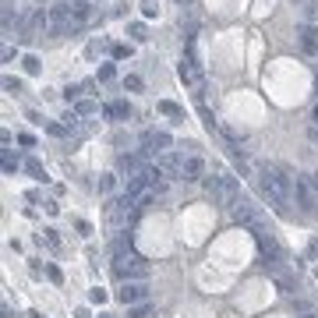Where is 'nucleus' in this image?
<instances>
[{
	"instance_id": "obj_1",
	"label": "nucleus",
	"mask_w": 318,
	"mask_h": 318,
	"mask_svg": "<svg viewBox=\"0 0 318 318\" xmlns=\"http://www.w3.org/2000/svg\"><path fill=\"white\" fill-rule=\"evenodd\" d=\"M254 180H258V191H262V198L269 202V209L279 212V216H290L294 180H297V177L286 170V166H279V163H258Z\"/></svg>"
},
{
	"instance_id": "obj_2",
	"label": "nucleus",
	"mask_w": 318,
	"mask_h": 318,
	"mask_svg": "<svg viewBox=\"0 0 318 318\" xmlns=\"http://www.w3.org/2000/svg\"><path fill=\"white\" fill-rule=\"evenodd\" d=\"M202 184H205V194H209V202L216 209H233L240 198H244L237 177H230V173H205Z\"/></svg>"
},
{
	"instance_id": "obj_3",
	"label": "nucleus",
	"mask_w": 318,
	"mask_h": 318,
	"mask_svg": "<svg viewBox=\"0 0 318 318\" xmlns=\"http://www.w3.org/2000/svg\"><path fill=\"white\" fill-rule=\"evenodd\" d=\"M148 272H152V269H148V262L142 258V254H117V258H113V276L120 283H127V279L145 283Z\"/></svg>"
},
{
	"instance_id": "obj_4",
	"label": "nucleus",
	"mask_w": 318,
	"mask_h": 318,
	"mask_svg": "<svg viewBox=\"0 0 318 318\" xmlns=\"http://www.w3.org/2000/svg\"><path fill=\"white\" fill-rule=\"evenodd\" d=\"M262 269L272 276V283H276V290H279V294H286V297L297 294V272L286 265L283 258H262Z\"/></svg>"
},
{
	"instance_id": "obj_5",
	"label": "nucleus",
	"mask_w": 318,
	"mask_h": 318,
	"mask_svg": "<svg viewBox=\"0 0 318 318\" xmlns=\"http://www.w3.org/2000/svg\"><path fill=\"white\" fill-rule=\"evenodd\" d=\"M177 74H180V82H184L188 88H194V96H205V71H202V64H198V57H184V60H180V64H177Z\"/></svg>"
},
{
	"instance_id": "obj_6",
	"label": "nucleus",
	"mask_w": 318,
	"mask_h": 318,
	"mask_svg": "<svg viewBox=\"0 0 318 318\" xmlns=\"http://www.w3.org/2000/svg\"><path fill=\"white\" fill-rule=\"evenodd\" d=\"M230 216H233V223H237V226H244V230H254V226H262V223H265L262 205H254L251 198H240V202L230 209Z\"/></svg>"
},
{
	"instance_id": "obj_7",
	"label": "nucleus",
	"mask_w": 318,
	"mask_h": 318,
	"mask_svg": "<svg viewBox=\"0 0 318 318\" xmlns=\"http://www.w3.org/2000/svg\"><path fill=\"white\" fill-rule=\"evenodd\" d=\"M254 244H258V251H262V258H283V240L276 237V230H272L269 223H262V226H254Z\"/></svg>"
},
{
	"instance_id": "obj_8",
	"label": "nucleus",
	"mask_w": 318,
	"mask_h": 318,
	"mask_svg": "<svg viewBox=\"0 0 318 318\" xmlns=\"http://www.w3.org/2000/svg\"><path fill=\"white\" fill-rule=\"evenodd\" d=\"M170 148H173L170 131H159V127H145L142 131V152L145 156H163V152H170Z\"/></svg>"
},
{
	"instance_id": "obj_9",
	"label": "nucleus",
	"mask_w": 318,
	"mask_h": 318,
	"mask_svg": "<svg viewBox=\"0 0 318 318\" xmlns=\"http://www.w3.org/2000/svg\"><path fill=\"white\" fill-rule=\"evenodd\" d=\"M294 198H297V205H300L304 216H318V194L311 191L308 177H297V180H294Z\"/></svg>"
},
{
	"instance_id": "obj_10",
	"label": "nucleus",
	"mask_w": 318,
	"mask_h": 318,
	"mask_svg": "<svg viewBox=\"0 0 318 318\" xmlns=\"http://www.w3.org/2000/svg\"><path fill=\"white\" fill-rule=\"evenodd\" d=\"M50 32L53 36L74 32V25H71V0H60V4L50 7Z\"/></svg>"
},
{
	"instance_id": "obj_11",
	"label": "nucleus",
	"mask_w": 318,
	"mask_h": 318,
	"mask_svg": "<svg viewBox=\"0 0 318 318\" xmlns=\"http://www.w3.org/2000/svg\"><path fill=\"white\" fill-rule=\"evenodd\" d=\"M117 300L120 304H145L148 300V286L145 283H138V279H127V283H120V290H117Z\"/></svg>"
},
{
	"instance_id": "obj_12",
	"label": "nucleus",
	"mask_w": 318,
	"mask_h": 318,
	"mask_svg": "<svg viewBox=\"0 0 318 318\" xmlns=\"http://www.w3.org/2000/svg\"><path fill=\"white\" fill-rule=\"evenodd\" d=\"M184 159H188L184 152H173V148H170V152L156 156V166H159V170L170 177V180H180V173H184Z\"/></svg>"
},
{
	"instance_id": "obj_13",
	"label": "nucleus",
	"mask_w": 318,
	"mask_h": 318,
	"mask_svg": "<svg viewBox=\"0 0 318 318\" xmlns=\"http://www.w3.org/2000/svg\"><path fill=\"white\" fill-rule=\"evenodd\" d=\"M297 46H300V53L318 57V25H311V21L297 25Z\"/></svg>"
},
{
	"instance_id": "obj_14",
	"label": "nucleus",
	"mask_w": 318,
	"mask_h": 318,
	"mask_svg": "<svg viewBox=\"0 0 318 318\" xmlns=\"http://www.w3.org/2000/svg\"><path fill=\"white\" fill-rule=\"evenodd\" d=\"M46 28H50V11L46 7H36L32 14H28V21H25L21 32H25V39H39Z\"/></svg>"
},
{
	"instance_id": "obj_15",
	"label": "nucleus",
	"mask_w": 318,
	"mask_h": 318,
	"mask_svg": "<svg viewBox=\"0 0 318 318\" xmlns=\"http://www.w3.org/2000/svg\"><path fill=\"white\" fill-rule=\"evenodd\" d=\"M117 170H124L127 177L142 173V170H145V152H120V156H117Z\"/></svg>"
},
{
	"instance_id": "obj_16",
	"label": "nucleus",
	"mask_w": 318,
	"mask_h": 318,
	"mask_svg": "<svg viewBox=\"0 0 318 318\" xmlns=\"http://www.w3.org/2000/svg\"><path fill=\"white\" fill-rule=\"evenodd\" d=\"M88 21H92V4H88V0H71V25H74V32L85 28Z\"/></svg>"
},
{
	"instance_id": "obj_17",
	"label": "nucleus",
	"mask_w": 318,
	"mask_h": 318,
	"mask_svg": "<svg viewBox=\"0 0 318 318\" xmlns=\"http://www.w3.org/2000/svg\"><path fill=\"white\" fill-rule=\"evenodd\" d=\"M184 184H194V180H205V159L202 156H188L184 159V173H180Z\"/></svg>"
},
{
	"instance_id": "obj_18",
	"label": "nucleus",
	"mask_w": 318,
	"mask_h": 318,
	"mask_svg": "<svg viewBox=\"0 0 318 318\" xmlns=\"http://www.w3.org/2000/svg\"><path fill=\"white\" fill-rule=\"evenodd\" d=\"M103 113L110 117V120H127L134 110H131V103H127V99H113V103H106V106H103Z\"/></svg>"
},
{
	"instance_id": "obj_19",
	"label": "nucleus",
	"mask_w": 318,
	"mask_h": 318,
	"mask_svg": "<svg viewBox=\"0 0 318 318\" xmlns=\"http://www.w3.org/2000/svg\"><path fill=\"white\" fill-rule=\"evenodd\" d=\"M156 110H159L163 117H170L173 124H184V106H177L173 99H159V103H156Z\"/></svg>"
},
{
	"instance_id": "obj_20",
	"label": "nucleus",
	"mask_w": 318,
	"mask_h": 318,
	"mask_svg": "<svg viewBox=\"0 0 318 318\" xmlns=\"http://www.w3.org/2000/svg\"><path fill=\"white\" fill-rule=\"evenodd\" d=\"M230 159H233V166H237V170L244 173V177H254V173H258V166H254L244 152H240V148H230Z\"/></svg>"
},
{
	"instance_id": "obj_21",
	"label": "nucleus",
	"mask_w": 318,
	"mask_h": 318,
	"mask_svg": "<svg viewBox=\"0 0 318 318\" xmlns=\"http://www.w3.org/2000/svg\"><path fill=\"white\" fill-rule=\"evenodd\" d=\"M71 110L78 113V117H96V113H99V103H96V99H78Z\"/></svg>"
},
{
	"instance_id": "obj_22",
	"label": "nucleus",
	"mask_w": 318,
	"mask_h": 318,
	"mask_svg": "<svg viewBox=\"0 0 318 318\" xmlns=\"http://www.w3.org/2000/svg\"><path fill=\"white\" fill-rule=\"evenodd\" d=\"M14 28H18V14H14V4L7 0L4 4V36H14Z\"/></svg>"
},
{
	"instance_id": "obj_23",
	"label": "nucleus",
	"mask_w": 318,
	"mask_h": 318,
	"mask_svg": "<svg viewBox=\"0 0 318 318\" xmlns=\"http://www.w3.org/2000/svg\"><path fill=\"white\" fill-rule=\"evenodd\" d=\"M25 173H28V177H36V180H42V184H46V180H50V177H46V170H42V163H39V159H25Z\"/></svg>"
},
{
	"instance_id": "obj_24",
	"label": "nucleus",
	"mask_w": 318,
	"mask_h": 318,
	"mask_svg": "<svg viewBox=\"0 0 318 318\" xmlns=\"http://www.w3.org/2000/svg\"><path fill=\"white\" fill-rule=\"evenodd\" d=\"M18 170H21V163H18V156H14L11 148H4V173H7V177H14Z\"/></svg>"
},
{
	"instance_id": "obj_25",
	"label": "nucleus",
	"mask_w": 318,
	"mask_h": 318,
	"mask_svg": "<svg viewBox=\"0 0 318 318\" xmlns=\"http://www.w3.org/2000/svg\"><path fill=\"white\" fill-rule=\"evenodd\" d=\"M127 36H131L134 42H145V39H148V28H145L142 21H131V25H127Z\"/></svg>"
},
{
	"instance_id": "obj_26",
	"label": "nucleus",
	"mask_w": 318,
	"mask_h": 318,
	"mask_svg": "<svg viewBox=\"0 0 318 318\" xmlns=\"http://www.w3.org/2000/svg\"><path fill=\"white\" fill-rule=\"evenodd\" d=\"M113 254H134V251H131V233L113 240Z\"/></svg>"
},
{
	"instance_id": "obj_27",
	"label": "nucleus",
	"mask_w": 318,
	"mask_h": 318,
	"mask_svg": "<svg viewBox=\"0 0 318 318\" xmlns=\"http://www.w3.org/2000/svg\"><path fill=\"white\" fill-rule=\"evenodd\" d=\"M304 21L318 25V0H308V4H304Z\"/></svg>"
},
{
	"instance_id": "obj_28",
	"label": "nucleus",
	"mask_w": 318,
	"mask_h": 318,
	"mask_svg": "<svg viewBox=\"0 0 318 318\" xmlns=\"http://www.w3.org/2000/svg\"><path fill=\"white\" fill-rule=\"evenodd\" d=\"M21 64H25V71H28V74H39V67H42V60H39L36 53H28V57L21 60Z\"/></svg>"
},
{
	"instance_id": "obj_29",
	"label": "nucleus",
	"mask_w": 318,
	"mask_h": 318,
	"mask_svg": "<svg viewBox=\"0 0 318 318\" xmlns=\"http://www.w3.org/2000/svg\"><path fill=\"white\" fill-rule=\"evenodd\" d=\"M64 127H67V131H78V127H82V117L74 113V110H67V113H64Z\"/></svg>"
},
{
	"instance_id": "obj_30",
	"label": "nucleus",
	"mask_w": 318,
	"mask_h": 318,
	"mask_svg": "<svg viewBox=\"0 0 318 318\" xmlns=\"http://www.w3.org/2000/svg\"><path fill=\"white\" fill-rule=\"evenodd\" d=\"M142 78H138V74H127V78H124V88H127V92H142Z\"/></svg>"
},
{
	"instance_id": "obj_31",
	"label": "nucleus",
	"mask_w": 318,
	"mask_h": 318,
	"mask_svg": "<svg viewBox=\"0 0 318 318\" xmlns=\"http://www.w3.org/2000/svg\"><path fill=\"white\" fill-rule=\"evenodd\" d=\"M127 318H148V304H131L127 308Z\"/></svg>"
},
{
	"instance_id": "obj_32",
	"label": "nucleus",
	"mask_w": 318,
	"mask_h": 318,
	"mask_svg": "<svg viewBox=\"0 0 318 318\" xmlns=\"http://www.w3.org/2000/svg\"><path fill=\"white\" fill-rule=\"evenodd\" d=\"M113 78H117V67L113 64H103L99 67V82H113Z\"/></svg>"
},
{
	"instance_id": "obj_33",
	"label": "nucleus",
	"mask_w": 318,
	"mask_h": 318,
	"mask_svg": "<svg viewBox=\"0 0 318 318\" xmlns=\"http://www.w3.org/2000/svg\"><path fill=\"white\" fill-rule=\"evenodd\" d=\"M113 188H117V177L113 173H103L99 177V191H113Z\"/></svg>"
},
{
	"instance_id": "obj_34",
	"label": "nucleus",
	"mask_w": 318,
	"mask_h": 318,
	"mask_svg": "<svg viewBox=\"0 0 318 318\" xmlns=\"http://www.w3.org/2000/svg\"><path fill=\"white\" fill-rule=\"evenodd\" d=\"M110 53H113L117 60H124V57H131V42H117V46H113Z\"/></svg>"
},
{
	"instance_id": "obj_35",
	"label": "nucleus",
	"mask_w": 318,
	"mask_h": 318,
	"mask_svg": "<svg viewBox=\"0 0 318 318\" xmlns=\"http://www.w3.org/2000/svg\"><path fill=\"white\" fill-rule=\"evenodd\" d=\"M42 237H46L50 251H60V237H57V230H42Z\"/></svg>"
},
{
	"instance_id": "obj_36",
	"label": "nucleus",
	"mask_w": 318,
	"mask_h": 318,
	"mask_svg": "<svg viewBox=\"0 0 318 318\" xmlns=\"http://www.w3.org/2000/svg\"><path fill=\"white\" fill-rule=\"evenodd\" d=\"M74 230H78L82 237H92V223H88V219H74Z\"/></svg>"
},
{
	"instance_id": "obj_37",
	"label": "nucleus",
	"mask_w": 318,
	"mask_h": 318,
	"mask_svg": "<svg viewBox=\"0 0 318 318\" xmlns=\"http://www.w3.org/2000/svg\"><path fill=\"white\" fill-rule=\"evenodd\" d=\"M4 92H21V82L14 78V74H7V78H4Z\"/></svg>"
},
{
	"instance_id": "obj_38",
	"label": "nucleus",
	"mask_w": 318,
	"mask_h": 318,
	"mask_svg": "<svg viewBox=\"0 0 318 318\" xmlns=\"http://www.w3.org/2000/svg\"><path fill=\"white\" fill-rule=\"evenodd\" d=\"M88 300H92V304H103V300H106V290H103V286H92V290H88Z\"/></svg>"
},
{
	"instance_id": "obj_39",
	"label": "nucleus",
	"mask_w": 318,
	"mask_h": 318,
	"mask_svg": "<svg viewBox=\"0 0 318 318\" xmlns=\"http://www.w3.org/2000/svg\"><path fill=\"white\" fill-rule=\"evenodd\" d=\"M82 92H85V85H71L67 92H64V99H67V103H74V99H78Z\"/></svg>"
},
{
	"instance_id": "obj_40",
	"label": "nucleus",
	"mask_w": 318,
	"mask_h": 318,
	"mask_svg": "<svg viewBox=\"0 0 318 318\" xmlns=\"http://www.w3.org/2000/svg\"><path fill=\"white\" fill-rule=\"evenodd\" d=\"M18 142H21L25 148H32V145H36V138H32V134H28V131H21V134H18Z\"/></svg>"
},
{
	"instance_id": "obj_41",
	"label": "nucleus",
	"mask_w": 318,
	"mask_h": 318,
	"mask_svg": "<svg viewBox=\"0 0 318 318\" xmlns=\"http://www.w3.org/2000/svg\"><path fill=\"white\" fill-rule=\"evenodd\" d=\"M46 276H50L53 283H64V276H60V269H57V265H50V269H46Z\"/></svg>"
},
{
	"instance_id": "obj_42",
	"label": "nucleus",
	"mask_w": 318,
	"mask_h": 318,
	"mask_svg": "<svg viewBox=\"0 0 318 318\" xmlns=\"http://www.w3.org/2000/svg\"><path fill=\"white\" fill-rule=\"evenodd\" d=\"M308 184H311V191L318 194V170H311V173H308Z\"/></svg>"
},
{
	"instance_id": "obj_43",
	"label": "nucleus",
	"mask_w": 318,
	"mask_h": 318,
	"mask_svg": "<svg viewBox=\"0 0 318 318\" xmlns=\"http://www.w3.org/2000/svg\"><path fill=\"white\" fill-rule=\"evenodd\" d=\"M28 272H32V276H42V265H39V258H32V265H28Z\"/></svg>"
},
{
	"instance_id": "obj_44",
	"label": "nucleus",
	"mask_w": 318,
	"mask_h": 318,
	"mask_svg": "<svg viewBox=\"0 0 318 318\" xmlns=\"http://www.w3.org/2000/svg\"><path fill=\"white\" fill-rule=\"evenodd\" d=\"M308 138H311V145L318 148V124H311V131H308Z\"/></svg>"
},
{
	"instance_id": "obj_45",
	"label": "nucleus",
	"mask_w": 318,
	"mask_h": 318,
	"mask_svg": "<svg viewBox=\"0 0 318 318\" xmlns=\"http://www.w3.org/2000/svg\"><path fill=\"white\" fill-rule=\"evenodd\" d=\"M308 254H311V258H318V237H315L311 244H308Z\"/></svg>"
},
{
	"instance_id": "obj_46",
	"label": "nucleus",
	"mask_w": 318,
	"mask_h": 318,
	"mask_svg": "<svg viewBox=\"0 0 318 318\" xmlns=\"http://www.w3.org/2000/svg\"><path fill=\"white\" fill-rule=\"evenodd\" d=\"M311 124H318V99H315V106H311Z\"/></svg>"
},
{
	"instance_id": "obj_47",
	"label": "nucleus",
	"mask_w": 318,
	"mask_h": 318,
	"mask_svg": "<svg viewBox=\"0 0 318 318\" xmlns=\"http://www.w3.org/2000/svg\"><path fill=\"white\" fill-rule=\"evenodd\" d=\"M74 318H88V311H85V308H78V311H74Z\"/></svg>"
},
{
	"instance_id": "obj_48",
	"label": "nucleus",
	"mask_w": 318,
	"mask_h": 318,
	"mask_svg": "<svg viewBox=\"0 0 318 318\" xmlns=\"http://www.w3.org/2000/svg\"><path fill=\"white\" fill-rule=\"evenodd\" d=\"M300 318H318V315H315V311H304V315H300Z\"/></svg>"
}]
</instances>
